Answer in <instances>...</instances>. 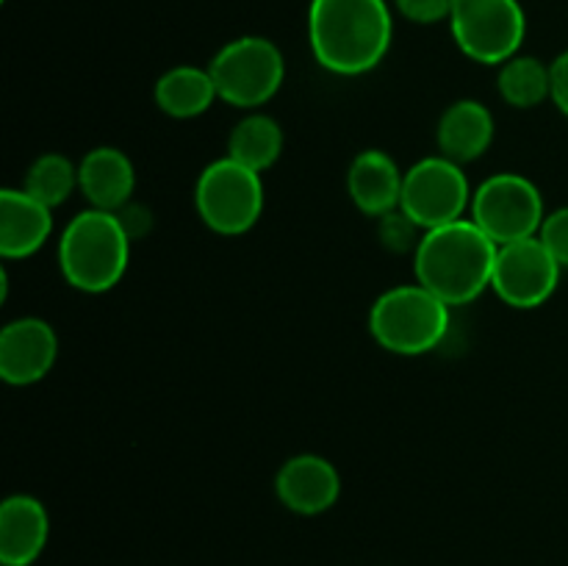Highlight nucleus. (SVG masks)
Returning a JSON list of instances; mask_svg holds the SVG:
<instances>
[{
	"label": "nucleus",
	"instance_id": "obj_13",
	"mask_svg": "<svg viewBox=\"0 0 568 566\" xmlns=\"http://www.w3.org/2000/svg\"><path fill=\"white\" fill-rule=\"evenodd\" d=\"M53 233V209L39 203L26 189L0 192V255L20 261L39 253Z\"/></svg>",
	"mask_w": 568,
	"mask_h": 566
},
{
	"label": "nucleus",
	"instance_id": "obj_21",
	"mask_svg": "<svg viewBox=\"0 0 568 566\" xmlns=\"http://www.w3.org/2000/svg\"><path fill=\"white\" fill-rule=\"evenodd\" d=\"M22 189L31 198H37L39 203L50 205V209H59L78 189V166L67 155L44 153L28 166Z\"/></svg>",
	"mask_w": 568,
	"mask_h": 566
},
{
	"label": "nucleus",
	"instance_id": "obj_6",
	"mask_svg": "<svg viewBox=\"0 0 568 566\" xmlns=\"http://www.w3.org/2000/svg\"><path fill=\"white\" fill-rule=\"evenodd\" d=\"M220 100L236 109H258L283 87L286 61L266 37H239L227 42L209 64Z\"/></svg>",
	"mask_w": 568,
	"mask_h": 566
},
{
	"label": "nucleus",
	"instance_id": "obj_22",
	"mask_svg": "<svg viewBox=\"0 0 568 566\" xmlns=\"http://www.w3.org/2000/svg\"><path fill=\"white\" fill-rule=\"evenodd\" d=\"M381 242L386 244L388 250H394V253H405V250H416L419 247L422 236L419 231L422 228L416 225L414 220H410L408 214H405L403 209L392 211V214L381 216Z\"/></svg>",
	"mask_w": 568,
	"mask_h": 566
},
{
	"label": "nucleus",
	"instance_id": "obj_7",
	"mask_svg": "<svg viewBox=\"0 0 568 566\" xmlns=\"http://www.w3.org/2000/svg\"><path fill=\"white\" fill-rule=\"evenodd\" d=\"M449 31L466 59L499 67L519 55L527 17L519 0H458Z\"/></svg>",
	"mask_w": 568,
	"mask_h": 566
},
{
	"label": "nucleus",
	"instance_id": "obj_9",
	"mask_svg": "<svg viewBox=\"0 0 568 566\" xmlns=\"http://www.w3.org/2000/svg\"><path fill=\"white\" fill-rule=\"evenodd\" d=\"M471 198L475 192H471L464 166L449 161L447 155H427L405 170L399 209L422 231H433V228L464 220L466 209H471Z\"/></svg>",
	"mask_w": 568,
	"mask_h": 566
},
{
	"label": "nucleus",
	"instance_id": "obj_4",
	"mask_svg": "<svg viewBox=\"0 0 568 566\" xmlns=\"http://www.w3.org/2000/svg\"><path fill=\"white\" fill-rule=\"evenodd\" d=\"M449 331V305L422 283H405L383 292L372 303L369 333L394 355H425Z\"/></svg>",
	"mask_w": 568,
	"mask_h": 566
},
{
	"label": "nucleus",
	"instance_id": "obj_11",
	"mask_svg": "<svg viewBox=\"0 0 568 566\" xmlns=\"http://www.w3.org/2000/svg\"><path fill=\"white\" fill-rule=\"evenodd\" d=\"M59 338L39 316H20L0 331V377L9 386L39 383L55 364Z\"/></svg>",
	"mask_w": 568,
	"mask_h": 566
},
{
	"label": "nucleus",
	"instance_id": "obj_18",
	"mask_svg": "<svg viewBox=\"0 0 568 566\" xmlns=\"http://www.w3.org/2000/svg\"><path fill=\"white\" fill-rule=\"evenodd\" d=\"M153 98L155 105H159L166 117H175V120H194V117L205 114V111L214 105V100H220V92H216V83L209 70L181 64L166 70L164 75L155 81Z\"/></svg>",
	"mask_w": 568,
	"mask_h": 566
},
{
	"label": "nucleus",
	"instance_id": "obj_8",
	"mask_svg": "<svg viewBox=\"0 0 568 566\" xmlns=\"http://www.w3.org/2000/svg\"><path fill=\"white\" fill-rule=\"evenodd\" d=\"M544 220L547 211L541 192L519 172H497L471 198V222L499 247L538 236Z\"/></svg>",
	"mask_w": 568,
	"mask_h": 566
},
{
	"label": "nucleus",
	"instance_id": "obj_15",
	"mask_svg": "<svg viewBox=\"0 0 568 566\" xmlns=\"http://www.w3.org/2000/svg\"><path fill=\"white\" fill-rule=\"evenodd\" d=\"M405 172L386 150H364L347 172V194L366 216H386L399 209Z\"/></svg>",
	"mask_w": 568,
	"mask_h": 566
},
{
	"label": "nucleus",
	"instance_id": "obj_16",
	"mask_svg": "<svg viewBox=\"0 0 568 566\" xmlns=\"http://www.w3.org/2000/svg\"><path fill=\"white\" fill-rule=\"evenodd\" d=\"M78 189L100 211H122L136 189L133 161L120 148H94L78 164Z\"/></svg>",
	"mask_w": 568,
	"mask_h": 566
},
{
	"label": "nucleus",
	"instance_id": "obj_20",
	"mask_svg": "<svg viewBox=\"0 0 568 566\" xmlns=\"http://www.w3.org/2000/svg\"><path fill=\"white\" fill-rule=\"evenodd\" d=\"M497 89L499 98L514 109H536L552 94L549 64H544L536 55H514L499 64Z\"/></svg>",
	"mask_w": 568,
	"mask_h": 566
},
{
	"label": "nucleus",
	"instance_id": "obj_5",
	"mask_svg": "<svg viewBox=\"0 0 568 566\" xmlns=\"http://www.w3.org/2000/svg\"><path fill=\"white\" fill-rule=\"evenodd\" d=\"M194 209L220 236H242L264 214L261 172L239 164L231 155L211 161L194 186Z\"/></svg>",
	"mask_w": 568,
	"mask_h": 566
},
{
	"label": "nucleus",
	"instance_id": "obj_3",
	"mask_svg": "<svg viewBox=\"0 0 568 566\" xmlns=\"http://www.w3.org/2000/svg\"><path fill=\"white\" fill-rule=\"evenodd\" d=\"M131 233L114 211L89 209L72 216L59 239V270L72 289L103 294L122 281L131 261Z\"/></svg>",
	"mask_w": 568,
	"mask_h": 566
},
{
	"label": "nucleus",
	"instance_id": "obj_2",
	"mask_svg": "<svg viewBox=\"0 0 568 566\" xmlns=\"http://www.w3.org/2000/svg\"><path fill=\"white\" fill-rule=\"evenodd\" d=\"M499 244L488 239L471 220L422 231L419 247L414 250L416 283L430 289L444 303H475L494 277Z\"/></svg>",
	"mask_w": 568,
	"mask_h": 566
},
{
	"label": "nucleus",
	"instance_id": "obj_17",
	"mask_svg": "<svg viewBox=\"0 0 568 566\" xmlns=\"http://www.w3.org/2000/svg\"><path fill=\"white\" fill-rule=\"evenodd\" d=\"M494 114L480 100H458L442 114L436 142L442 155L455 164L477 161L494 142Z\"/></svg>",
	"mask_w": 568,
	"mask_h": 566
},
{
	"label": "nucleus",
	"instance_id": "obj_19",
	"mask_svg": "<svg viewBox=\"0 0 568 566\" xmlns=\"http://www.w3.org/2000/svg\"><path fill=\"white\" fill-rule=\"evenodd\" d=\"M283 153V128L270 114H247L227 137V155L255 172H266Z\"/></svg>",
	"mask_w": 568,
	"mask_h": 566
},
{
	"label": "nucleus",
	"instance_id": "obj_10",
	"mask_svg": "<svg viewBox=\"0 0 568 566\" xmlns=\"http://www.w3.org/2000/svg\"><path fill=\"white\" fill-rule=\"evenodd\" d=\"M564 266L538 236L503 244L494 264L491 289L510 309H538L555 294Z\"/></svg>",
	"mask_w": 568,
	"mask_h": 566
},
{
	"label": "nucleus",
	"instance_id": "obj_1",
	"mask_svg": "<svg viewBox=\"0 0 568 566\" xmlns=\"http://www.w3.org/2000/svg\"><path fill=\"white\" fill-rule=\"evenodd\" d=\"M394 20L386 0H311L308 42L333 75L372 72L392 48Z\"/></svg>",
	"mask_w": 568,
	"mask_h": 566
},
{
	"label": "nucleus",
	"instance_id": "obj_25",
	"mask_svg": "<svg viewBox=\"0 0 568 566\" xmlns=\"http://www.w3.org/2000/svg\"><path fill=\"white\" fill-rule=\"evenodd\" d=\"M549 75H552V94H549V100L558 105L560 114L568 117V50H564L549 64Z\"/></svg>",
	"mask_w": 568,
	"mask_h": 566
},
{
	"label": "nucleus",
	"instance_id": "obj_12",
	"mask_svg": "<svg viewBox=\"0 0 568 566\" xmlns=\"http://www.w3.org/2000/svg\"><path fill=\"white\" fill-rule=\"evenodd\" d=\"M275 494L288 511L316 516L331 511L342 494V475L327 458L303 453L288 458L275 475Z\"/></svg>",
	"mask_w": 568,
	"mask_h": 566
},
{
	"label": "nucleus",
	"instance_id": "obj_23",
	"mask_svg": "<svg viewBox=\"0 0 568 566\" xmlns=\"http://www.w3.org/2000/svg\"><path fill=\"white\" fill-rule=\"evenodd\" d=\"M455 3L458 0H394L399 14L416 26H436V22H449Z\"/></svg>",
	"mask_w": 568,
	"mask_h": 566
},
{
	"label": "nucleus",
	"instance_id": "obj_14",
	"mask_svg": "<svg viewBox=\"0 0 568 566\" xmlns=\"http://www.w3.org/2000/svg\"><path fill=\"white\" fill-rule=\"evenodd\" d=\"M50 536L48 508L31 494H11L0 505V564L31 566Z\"/></svg>",
	"mask_w": 568,
	"mask_h": 566
},
{
	"label": "nucleus",
	"instance_id": "obj_24",
	"mask_svg": "<svg viewBox=\"0 0 568 566\" xmlns=\"http://www.w3.org/2000/svg\"><path fill=\"white\" fill-rule=\"evenodd\" d=\"M538 239L547 244L549 253H552L555 259H558V264L566 270L568 266V205L552 211V214H547L541 231H538Z\"/></svg>",
	"mask_w": 568,
	"mask_h": 566
}]
</instances>
